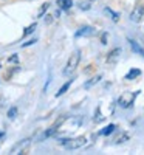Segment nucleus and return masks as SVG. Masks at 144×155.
<instances>
[{"mask_svg": "<svg viewBox=\"0 0 144 155\" xmlns=\"http://www.w3.org/2000/svg\"><path fill=\"white\" fill-rule=\"evenodd\" d=\"M113 130H115V124H109V126L102 130V135H110Z\"/></svg>", "mask_w": 144, "mask_h": 155, "instance_id": "4468645a", "label": "nucleus"}, {"mask_svg": "<svg viewBox=\"0 0 144 155\" xmlns=\"http://www.w3.org/2000/svg\"><path fill=\"white\" fill-rule=\"evenodd\" d=\"M61 144L65 149H70V150L81 149V147L87 146V138L85 137H76V138H70V140H62Z\"/></svg>", "mask_w": 144, "mask_h": 155, "instance_id": "f257e3e1", "label": "nucleus"}, {"mask_svg": "<svg viewBox=\"0 0 144 155\" xmlns=\"http://www.w3.org/2000/svg\"><path fill=\"white\" fill-rule=\"evenodd\" d=\"M79 61H81V56H79V51H74V53L70 56L68 62H67V67H65L64 70V74H71L74 73V70L77 68V65H79Z\"/></svg>", "mask_w": 144, "mask_h": 155, "instance_id": "f03ea898", "label": "nucleus"}, {"mask_svg": "<svg viewBox=\"0 0 144 155\" xmlns=\"http://www.w3.org/2000/svg\"><path fill=\"white\" fill-rule=\"evenodd\" d=\"M57 6L64 11H67L73 6V0H57Z\"/></svg>", "mask_w": 144, "mask_h": 155, "instance_id": "0eeeda50", "label": "nucleus"}, {"mask_svg": "<svg viewBox=\"0 0 144 155\" xmlns=\"http://www.w3.org/2000/svg\"><path fill=\"white\" fill-rule=\"evenodd\" d=\"M107 37H109V36H107V33H104V34H102V37H101L102 44H107Z\"/></svg>", "mask_w": 144, "mask_h": 155, "instance_id": "aec40b11", "label": "nucleus"}, {"mask_svg": "<svg viewBox=\"0 0 144 155\" xmlns=\"http://www.w3.org/2000/svg\"><path fill=\"white\" fill-rule=\"evenodd\" d=\"M104 11H106L107 14H110V16H112V20H113V22H118V20H119V14H118V12H115V11H112L110 8H106Z\"/></svg>", "mask_w": 144, "mask_h": 155, "instance_id": "9b49d317", "label": "nucleus"}, {"mask_svg": "<svg viewBox=\"0 0 144 155\" xmlns=\"http://www.w3.org/2000/svg\"><path fill=\"white\" fill-rule=\"evenodd\" d=\"M34 30H36V23L30 25L28 28H25V31H23V37H25V36H28V34H31V33H33Z\"/></svg>", "mask_w": 144, "mask_h": 155, "instance_id": "2eb2a0df", "label": "nucleus"}, {"mask_svg": "<svg viewBox=\"0 0 144 155\" xmlns=\"http://www.w3.org/2000/svg\"><path fill=\"white\" fill-rule=\"evenodd\" d=\"M129 44H130V47H132V50L135 51V53H138V54H141V56H144V50L135 42V41H132V39H129Z\"/></svg>", "mask_w": 144, "mask_h": 155, "instance_id": "6e6552de", "label": "nucleus"}, {"mask_svg": "<svg viewBox=\"0 0 144 155\" xmlns=\"http://www.w3.org/2000/svg\"><path fill=\"white\" fill-rule=\"evenodd\" d=\"M142 17H144V6H141V5L135 6L133 11H132V14H130V20L138 23V22L142 20Z\"/></svg>", "mask_w": 144, "mask_h": 155, "instance_id": "20e7f679", "label": "nucleus"}, {"mask_svg": "<svg viewBox=\"0 0 144 155\" xmlns=\"http://www.w3.org/2000/svg\"><path fill=\"white\" fill-rule=\"evenodd\" d=\"M91 2H93V0H88V2L81 3V5H79V6H81V9H90V6H91L90 3H91Z\"/></svg>", "mask_w": 144, "mask_h": 155, "instance_id": "dca6fc26", "label": "nucleus"}, {"mask_svg": "<svg viewBox=\"0 0 144 155\" xmlns=\"http://www.w3.org/2000/svg\"><path fill=\"white\" fill-rule=\"evenodd\" d=\"M136 95L138 93H132V92H124L121 96H119V99H118V104H119L123 109H127V107H130L133 104V101H135V98H136Z\"/></svg>", "mask_w": 144, "mask_h": 155, "instance_id": "7ed1b4c3", "label": "nucleus"}, {"mask_svg": "<svg viewBox=\"0 0 144 155\" xmlns=\"http://www.w3.org/2000/svg\"><path fill=\"white\" fill-rule=\"evenodd\" d=\"M95 33V28L93 27H82L79 31L76 33V37H79V36H91Z\"/></svg>", "mask_w": 144, "mask_h": 155, "instance_id": "423d86ee", "label": "nucleus"}, {"mask_svg": "<svg viewBox=\"0 0 144 155\" xmlns=\"http://www.w3.org/2000/svg\"><path fill=\"white\" fill-rule=\"evenodd\" d=\"M17 113V109L16 107H12V109H9V112H8V116L9 118H14V115Z\"/></svg>", "mask_w": 144, "mask_h": 155, "instance_id": "a211bd4d", "label": "nucleus"}, {"mask_svg": "<svg viewBox=\"0 0 144 155\" xmlns=\"http://www.w3.org/2000/svg\"><path fill=\"white\" fill-rule=\"evenodd\" d=\"M141 74V71L138 70V68H133V70H130L127 74H126V79L127 81H132V79H135V78H138Z\"/></svg>", "mask_w": 144, "mask_h": 155, "instance_id": "1a4fd4ad", "label": "nucleus"}, {"mask_svg": "<svg viewBox=\"0 0 144 155\" xmlns=\"http://www.w3.org/2000/svg\"><path fill=\"white\" fill-rule=\"evenodd\" d=\"M93 121H95V123H101V121H104V116L101 115V107L96 109V115L93 116Z\"/></svg>", "mask_w": 144, "mask_h": 155, "instance_id": "ddd939ff", "label": "nucleus"}, {"mask_svg": "<svg viewBox=\"0 0 144 155\" xmlns=\"http://www.w3.org/2000/svg\"><path fill=\"white\" fill-rule=\"evenodd\" d=\"M101 78H102V76H101V74H98V76H96V78H93V79H91V81L85 82V88H90L91 85H95V84H98V82L101 81Z\"/></svg>", "mask_w": 144, "mask_h": 155, "instance_id": "f8f14e48", "label": "nucleus"}, {"mask_svg": "<svg viewBox=\"0 0 144 155\" xmlns=\"http://www.w3.org/2000/svg\"><path fill=\"white\" fill-rule=\"evenodd\" d=\"M48 8H50V3H45V5L42 6V9L39 11V17H42V16H44V12H45V11H47Z\"/></svg>", "mask_w": 144, "mask_h": 155, "instance_id": "f3484780", "label": "nucleus"}, {"mask_svg": "<svg viewBox=\"0 0 144 155\" xmlns=\"http://www.w3.org/2000/svg\"><path fill=\"white\" fill-rule=\"evenodd\" d=\"M119 54H121V50H119V48L112 50L110 54L107 56V64H115V62L118 61V58H119Z\"/></svg>", "mask_w": 144, "mask_h": 155, "instance_id": "39448f33", "label": "nucleus"}, {"mask_svg": "<svg viewBox=\"0 0 144 155\" xmlns=\"http://www.w3.org/2000/svg\"><path fill=\"white\" fill-rule=\"evenodd\" d=\"M34 42H36V39H33V41H28L27 44H23V47H28V45H33Z\"/></svg>", "mask_w": 144, "mask_h": 155, "instance_id": "412c9836", "label": "nucleus"}, {"mask_svg": "<svg viewBox=\"0 0 144 155\" xmlns=\"http://www.w3.org/2000/svg\"><path fill=\"white\" fill-rule=\"evenodd\" d=\"M8 62H16V64H17V62H19V58H17V54H14V56H11V58L8 59Z\"/></svg>", "mask_w": 144, "mask_h": 155, "instance_id": "6ab92c4d", "label": "nucleus"}, {"mask_svg": "<svg viewBox=\"0 0 144 155\" xmlns=\"http://www.w3.org/2000/svg\"><path fill=\"white\" fill-rule=\"evenodd\" d=\"M71 82H73V79H70V81H68L67 84H64V85L61 87V90H59V92L56 93V96H62V95H64V93H65V92H67V90L70 88V85H71Z\"/></svg>", "mask_w": 144, "mask_h": 155, "instance_id": "9d476101", "label": "nucleus"}]
</instances>
